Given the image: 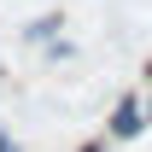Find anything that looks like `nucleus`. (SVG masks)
<instances>
[{"mask_svg":"<svg viewBox=\"0 0 152 152\" xmlns=\"http://www.w3.org/2000/svg\"><path fill=\"white\" fill-rule=\"evenodd\" d=\"M146 123H152V94H123L99 134H105V146H129V140L146 134Z\"/></svg>","mask_w":152,"mask_h":152,"instance_id":"f257e3e1","label":"nucleus"},{"mask_svg":"<svg viewBox=\"0 0 152 152\" xmlns=\"http://www.w3.org/2000/svg\"><path fill=\"white\" fill-rule=\"evenodd\" d=\"M58 29H64V18H35L23 29V41H29V47H47V41H58Z\"/></svg>","mask_w":152,"mask_h":152,"instance_id":"f03ea898","label":"nucleus"},{"mask_svg":"<svg viewBox=\"0 0 152 152\" xmlns=\"http://www.w3.org/2000/svg\"><path fill=\"white\" fill-rule=\"evenodd\" d=\"M0 152H23L18 140H12V129H6V123H0Z\"/></svg>","mask_w":152,"mask_h":152,"instance_id":"7ed1b4c3","label":"nucleus"},{"mask_svg":"<svg viewBox=\"0 0 152 152\" xmlns=\"http://www.w3.org/2000/svg\"><path fill=\"white\" fill-rule=\"evenodd\" d=\"M82 152H105V134H99V140H88V146H82Z\"/></svg>","mask_w":152,"mask_h":152,"instance_id":"20e7f679","label":"nucleus"}]
</instances>
